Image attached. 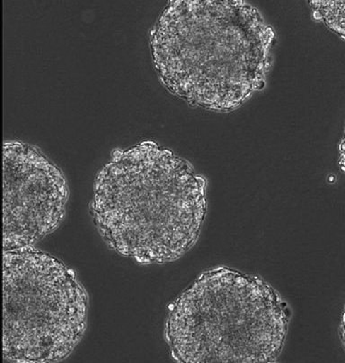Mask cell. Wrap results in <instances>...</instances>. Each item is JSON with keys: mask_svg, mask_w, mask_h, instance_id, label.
<instances>
[{"mask_svg": "<svg viewBox=\"0 0 345 363\" xmlns=\"http://www.w3.org/2000/svg\"><path fill=\"white\" fill-rule=\"evenodd\" d=\"M275 45L274 29L247 2L174 1L159 23L156 52L172 94L228 113L264 89Z\"/></svg>", "mask_w": 345, "mask_h": 363, "instance_id": "6da1fadb", "label": "cell"}, {"mask_svg": "<svg viewBox=\"0 0 345 363\" xmlns=\"http://www.w3.org/2000/svg\"><path fill=\"white\" fill-rule=\"evenodd\" d=\"M206 179L155 143L116 151L96 178L93 216L109 247L141 264L177 261L200 238Z\"/></svg>", "mask_w": 345, "mask_h": 363, "instance_id": "7a4b0ae2", "label": "cell"}, {"mask_svg": "<svg viewBox=\"0 0 345 363\" xmlns=\"http://www.w3.org/2000/svg\"><path fill=\"white\" fill-rule=\"evenodd\" d=\"M290 311L260 276L220 266L202 272L169 308L165 338L179 362H274Z\"/></svg>", "mask_w": 345, "mask_h": 363, "instance_id": "3957f363", "label": "cell"}, {"mask_svg": "<svg viewBox=\"0 0 345 363\" xmlns=\"http://www.w3.org/2000/svg\"><path fill=\"white\" fill-rule=\"evenodd\" d=\"M4 359L54 362L84 335L88 296L58 258L34 246L4 251Z\"/></svg>", "mask_w": 345, "mask_h": 363, "instance_id": "277c9868", "label": "cell"}, {"mask_svg": "<svg viewBox=\"0 0 345 363\" xmlns=\"http://www.w3.org/2000/svg\"><path fill=\"white\" fill-rule=\"evenodd\" d=\"M3 248L34 246L62 224L69 199L62 172L39 149L4 145Z\"/></svg>", "mask_w": 345, "mask_h": 363, "instance_id": "5b68a950", "label": "cell"}, {"mask_svg": "<svg viewBox=\"0 0 345 363\" xmlns=\"http://www.w3.org/2000/svg\"><path fill=\"white\" fill-rule=\"evenodd\" d=\"M313 16L345 39V0H312Z\"/></svg>", "mask_w": 345, "mask_h": 363, "instance_id": "8992f818", "label": "cell"}, {"mask_svg": "<svg viewBox=\"0 0 345 363\" xmlns=\"http://www.w3.org/2000/svg\"><path fill=\"white\" fill-rule=\"evenodd\" d=\"M339 163L341 171L345 173V128L339 145Z\"/></svg>", "mask_w": 345, "mask_h": 363, "instance_id": "52a82bcc", "label": "cell"}, {"mask_svg": "<svg viewBox=\"0 0 345 363\" xmlns=\"http://www.w3.org/2000/svg\"><path fill=\"white\" fill-rule=\"evenodd\" d=\"M339 334H340V339H341V345H343L344 351H345V308H344V311L343 313V315H341Z\"/></svg>", "mask_w": 345, "mask_h": 363, "instance_id": "ba28073f", "label": "cell"}]
</instances>
